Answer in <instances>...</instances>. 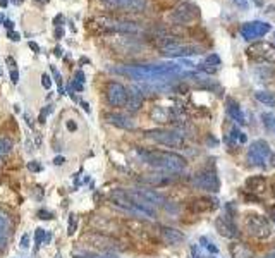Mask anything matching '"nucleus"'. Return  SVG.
I'll list each match as a JSON object with an SVG mask.
<instances>
[{"mask_svg": "<svg viewBox=\"0 0 275 258\" xmlns=\"http://www.w3.org/2000/svg\"><path fill=\"white\" fill-rule=\"evenodd\" d=\"M160 239L167 246H177L184 241V234L176 227H169V225H162L160 227Z\"/></svg>", "mask_w": 275, "mask_h": 258, "instance_id": "2eb2a0df", "label": "nucleus"}, {"mask_svg": "<svg viewBox=\"0 0 275 258\" xmlns=\"http://www.w3.org/2000/svg\"><path fill=\"white\" fill-rule=\"evenodd\" d=\"M6 60H7V64H9L11 71H12V69H16V66H18V64H16V60H14V59H12V57H7Z\"/></svg>", "mask_w": 275, "mask_h": 258, "instance_id": "49530a36", "label": "nucleus"}, {"mask_svg": "<svg viewBox=\"0 0 275 258\" xmlns=\"http://www.w3.org/2000/svg\"><path fill=\"white\" fill-rule=\"evenodd\" d=\"M30 239H31V237H30V234H28V232H26V234H23L21 244H19V246H21V249H28V248H30Z\"/></svg>", "mask_w": 275, "mask_h": 258, "instance_id": "72a5a7b5", "label": "nucleus"}, {"mask_svg": "<svg viewBox=\"0 0 275 258\" xmlns=\"http://www.w3.org/2000/svg\"><path fill=\"white\" fill-rule=\"evenodd\" d=\"M71 86H72V90H76V91H83V88H84V72L83 71H76Z\"/></svg>", "mask_w": 275, "mask_h": 258, "instance_id": "bb28decb", "label": "nucleus"}, {"mask_svg": "<svg viewBox=\"0 0 275 258\" xmlns=\"http://www.w3.org/2000/svg\"><path fill=\"white\" fill-rule=\"evenodd\" d=\"M11 81L14 83V84L19 83V71L18 69H12L11 71Z\"/></svg>", "mask_w": 275, "mask_h": 258, "instance_id": "ea45409f", "label": "nucleus"}, {"mask_svg": "<svg viewBox=\"0 0 275 258\" xmlns=\"http://www.w3.org/2000/svg\"><path fill=\"white\" fill-rule=\"evenodd\" d=\"M193 184L198 189H203V191L208 193H217L220 189V181H218V176L215 172V169L205 167L201 171H198L195 176H193Z\"/></svg>", "mask_w": 275, "mask_h": 258, "instance_id": "1a4fd4ad", "label": "nucleus"}, {"mask_svg": "<svg viewBox=\"0 0 275 258\" xmlns=\"http://www.w3.org/2000/svg\"><path fill=\"white\" fill-rule=\"evenodd\" d=\"M50 69H52V74H54V78H55V83L59 84V91L62 93V78H60V74H59V71H57V67L55 66H50Z\"/></svg>", "mask_w": 275, "mask_h": 258, "instance_id": "c85d7f7f", "label": "nucleus"}, {"mask_svg": "<svg viewBox=\"0 0 275 258\" xmlns=\"http://www.w3.org/2000/svg\"><path fill=\"white\" fill-rule=\"evenodd\" d=\"M138 157L143 160L145 164L152 165V167L159 169V171L169 172V174H179L186 169V159L179 153L174 152H164V150H145V148H138Z\"/></svg>", "mask_w": 275, "mask_h": 258, "instance_id": "f03ea898", "label": "nucleus"}, {"mask_svg": "<svg viewBox=\"0 0 275 258\" xmlns=\"http://www.w3.org/2000/svg\"><path fill=\"white\" fill-rule=\"evenodd\" d=\"M64 162H66L64 157H55L54 159V165H64Z\"/></svg>", "mask_w": 275, "mask_h": 258, "instance_id": "de8ad7c7", "label": "nucleus"}, {"mask_svg": "<svg viewBox=\"0 0 275 258\" xmlns=\"http://www.w3.org/2000/svg\"><path fill=\"white\" fill-rule=\"evenodd\" d=\"M76 258H117L112 255H96V256H76Z\"/></svg>", "mask_w": 275, "mask_h": 258, "instance_id": "09e8293b", "label": "nucleus"}, {"mask_svg": "<svg viewBox=\"0 0 275 258\" xmlns=\"http://www.w3.org/2000/svg\"><path fill=\"white\" fill-rule=\"evenodd\" d=\"M268 165H270V167H275V153H272V157H270Z\"/></svg>", "mask_w": 275, "mask_h": 258, "instance_id": "864d4df0", "label": "nucleus"}, {"mask_svg": "<svg viewBox=\"0 0 275 258\" xmlns=\"http://www.w3.org/2000/svg\"><path fill=\"white\" fill-rule=\"evenodd\" d=\"M261 120H263L266 129L275 133V115L273 114H261Z\"/></svg>", "mask_w": 275, "mask_h": 258, "instance_id": "cd10ccee", "label": "nucleus"}, {"mask_svg": "<svg viewBox=\"0 0 275 258\" xmlns=\"http://www.w3.org/2000/svg\"><path fill=\"white\" fill-rule=\"evenodd\" d=\"M129 96V90L124 84L112 81L107 84V90H105V98H107L108 105L112 107H126Z\"/></svg>", "mask_w": 275, "mask_h": 258, "instance_id": "9b49d317", "label": "nucleus"}, {"mask_svg": "<svg viewBox=\"0 0 275 258\" xmlns=\"http://www.w3.org/2000/svg\"><path fill=\"white\" fill-rule=\"evenodd\" d=\"M160 50L167 57H191V55H200L203 48L195 43H181L176 38H171L164 47H160Z\"/></svg>", "mask_w": 275, "mask_h": 258, "instance_id": "0eeeda50", "label": "nucleus"}, {"mask_svg": "<svg viewBox=\"0 0 275 258\" xmlns=\"http://www.w3.org/2000/svg\"><path fill=\"white\" fill-rule=\"evenodd\" d=\"M237 141H239V143H246V135L237 126H232V127H230L229 136L225 138V143H227V145H236Z\"/></svg>", "mask_w": 275, "mask_h": 258, "instance_id": "b1692460", "label": "nucleus"}, {"mask_svg": "<svg viewBox=\"0 0 275 258\" xmlns=\"http://www.w3.org/2000/svg\"><path fill=\"white\" fill-rule=\"evenodd\" d=\"M254 98L260 103H263L265 107H275V95L270 93V91H256Z\"/></svg>", "mask_w": 275, "mask_h": 258, "instance_id": "393cba45", "label": "nucleus"}, {"mask_svg": "<svg viewBox=\"0 0 275 258\" xmlns=\"http://www.w3.org/2000/svg\"><path fill=\"white\" fill-rule=\"evenodd\" d=\"M177 179V174H152V176H145L141 177V183L147 184V186H152V188H160V186H167V184L174 183Z\"/></svg>", "mask_w": 275, "mask_h": 258, "instance_id": "f3484780", "label": "nucleus"}, {"mask_svg": "<svg viewBox=\"0 0 275 258\" xmlns=\"http://www.w3.org/2000/svg\"><path fill=\"white\" fill-rule=\"evenodd\" d=\"M7 38H9L11 42H19V40H21V35H19L18 31H9V33H7Z\"/></svg>", "mask_w": 275, "mask_h": 258, "instance_id": "4c0bfd02", "label": "nucleus"}, {"mask_svg": "<svg viewBox=\"0 0 275 258\" xmlns=\"http://www.w3.org/2000/svg\"><path fill=\"white\" fill-rule=\"evenodd\" d=\"M273 195H275V191H273Z\"/></svg>", "mask_w": 275, "mask_h": 258, "instance_id": "0e129e2a", "label": "nucleus"}, {"mask_svg": "<svg viewBox=\"0 0 275 258\" xmlns=\"http://www.w3.org/2000/svg\"><path fill=\"white\" fill-rule=\"evenodd\" d=\"M108 7L122 12H143L148 7L147 0H102Z\"/></svg>", "mask_w": 275, "mask_h": 258, "instance_id": "ddd939ff", "label": "nucleus"}, {"mask_svg": "<svg viewBox=\"0 0 275 258\" xmlns=\"http://www.w3.org/2000/svg\"><path fill=\"white\" fill-rule=\"evenodd\" d=\"M188 208L193 213H205V212H210V210H213V208H217V201L213 198H210V196H196V198H193L188 203Z\"/></svg>", "mask_w": 275, "mask_h": 258, "instance_id": "dca6fc26", "label": "nucleus"}, {"mask_svg": "<svg viewBox=\"0 0 275 258\" xmlns=\"http://www.w3.org/2000/svg\"><path fill=\"white\" fill-rule=\"evenodd\" d=\"M268 217H270V220H272V222L275 224V205L268 208Z\"/></svg>", "mask_w": 275, "mask_h": 258, "instance_id": "a18cd8bd", "label": "nucleus"}, {"mask_svg": "<svg viewBox=\"0 0 275 258\" xmlns=\"http://www.w3.org/2000/svg\"><path fill=\"white\" fill-rule=\"evenodd\" d=\"M229 251L232 258H253V251L242 243H232L229 246Z\"/></svg>", "mask_w": 275, "mask_h": 258, "instance_id": "5701e85b", "label": "nucleus"}, {"mask_svg": "<svg viewBox=\"0 0 275 258\" xmlns=\"http://www.w3.org/2000/svg\"><path fill=\"white\" fill-rule=\"evenodd\" d=\"M98 26L103 31L108 33H124V35H138L143 31V28L138 23L126 21V19H117V18H100L96 19Z\"/></svg>", "mask_w": 275, "mask_h": 258, "instance_id": "423d86ee", "label": "nucleus"}, {"mask_svg": "<svg viewBox=\"0 0 275 258\" xmlns=\"http://www.w3.org/2000/svg\"><path fill=\"white\" fill-rule=\"evenodd\" d=\"M4 26H6L9 31H14V21H11V19H6V23H4Z\"/></svg>", "mask_w": 275, "mask_h": 258, "instance_id": "c03bdc74", "label": "nucleus"}, {"mask_svg": "<svg viewBox=\"0 0 275 258\" xmlns=\"http://www.w3.org/2000/svg\"><path fill=\"white\" fill-rule=\"evenodd\" d=\"M246 55L256 62H275V45L270 42H254L246 48Z\"/></svg>", "mask_w": 275, "mask_h": 258, "instance_id": "9d476101", "label": "nucleus"}, {"mask_svg": "<svg viewBox=\"0 0 275 258\" xmlns=\"http://www.w3.org/2000/svg\"><path fill=\"white\" fill-rule=\"evenodd\" d=\"M28 169H30L31 172H42V164H38V162H28Z\"/></svg>", "mask_w": 275, "mask_h": 258, "instance_id": "473e14b6", "label": "nucleus"}, {"mask_svg": "<svg viewBox=\"0 0 275 258\" xmlns=\"http://www.w3.org/2000/svg\"><path fill=\"white\" fill-rule=\"evenodd\" d=\"M11 2H12V4H16V6H19V4H23L24 0H11Z\"/></svg>", "mask_w": 275, "mask_h": 258, "instance_id": "bf43d9fd", "label": "nucleus"}, {"mask_svg": "<svg viewBox=\"0 0 275 258\" xmlns=\"http://www.w3.org/2000/svg\"><path fill=\"white\" fill-rule=\"evenodd\" d=\"M112 72L120 76H127L138 83H169L179 79L184 74L179 64H136V66H119L114 67Z\"/></svg>", "mask_w": 275, "mask_h": 258, "instance_id": "f257e3e1", "label": "nucleus"}, {"mask_svg": "<svg viewBox=\"0 0 275 258\" xmlns=\"http://www.w3.org/2000/svg\"><path fill=\"white\" fill-rule=\"evenodd\" d=\"M9 2H11V0H0V7H4V9H6V7L9 6Z\"/></svg>", "mask_w": 275, "mask_h": 258, "instance_id": "5fc2aeb1", "label": "nucleus"}, {"mask_svg": "<svg viewBox=\"0 0 275 258\" xmlns=\"http://www.w3.org/2000/svg\"><path fill=\"white\" fill-rule=\"evenodd\" d=\"M54 54L57 55V57H62V48H60V47H55V48H54Z\"/></svg>", "mask_w": 275, "mask_h": 258, "instance_id": "603ef678", "label": "nucleus"}, {"mask_svg": "<svg viewBox=\"0 0 275 258\" xmlns=\"http://www.w3.org/2000/svg\"><path fill=\"white\" fill-rule=\"evenodd\" d=\"M200 243H203V244H205V248L208 249V251H212V253H218V248H217V246H213L212 241H208V239H206V237H201Z\"/></svg>", "mask_w": 275, "mask_h": 258, "instance_id": "7c9ffc66", "label": "nucleus"}, {"mask_svg": "<svg viewBox=\"0 0 275 258\" xmlns=\"http://www.w3.org/2000/svg\"><path fill=\"white\" fill-rule=\"evenodd\" d=\"M246 189H248L251 195H260V193H265L266 188H268V181L263 176H251L246 179L244 183Z\"/></svg>", "mask_w": 275, "mask_h": 258, "instance_id": "a211bd4d", "label": "nucleus"}, {"mask_svg": "<svg viewBox=\"0 0 275 258\" xmlns=\"http://www.w3.org/2000/svg\"><path fill=\"white\" fill-rule=\"evenodd\" d=\"M69 236H72L76 232V215H69V225H67Z\"/></svg>", "mask_w": 275, "mask_h": 258, "instance_id": "c756f323", "label": "nucleus"}, {"mask_svg": "<svg viewBox=\"0 0 275 258\" xmlns=\"http://www.w3.org/2000/svg\"><path fill=\"white\" fill-rule=\"evenodd\" d=\"M55 258H60V255H57V256H55Z\"/></svg>", "mask_w": 275, "mask_h": 258, "instance_id": "680f3d73", "label": "nucleus"}, {"mask_svg": "<svg viewBox=\"0 0 275 258\" xmlns=\"http://www.w3.org/2000/svg\"><path fill=\"white\" fill-rule=\"evenodd\" d=\"M270 31H272V24L263 21H249L241 26V36L244 40H248V42L261 38V36H265Z\"/></svg>", "mask_w": 275, "mask_h": 258, "instance_id": "f8f14e48", "label": "nucleus"}, {"mask_svg": "<svg viewBox=\"0 0 275 258\" xmlns=\"http://www.w3.org/2000/svg\"><path fill=\"white\" fill-rule=\"evenodd\" d=\"M7 246V232L6 231H0V251Z\"/></svg>", "mask_w": 275, "mask_h": 258, "instance_id": "e433bc0d", "label": "nucleus"}, {"mask_svg": "<svg viewBox=\"0 0 275 258\" xmlns=\"http://www.w3.org/2000/svg\"><path fill=\"white\" fill-rule=\"evenodd\" d=\"M81 105H83V108H84V110H86L88 114H90V105H88L86 102H81Z\"/></svg>", "mask_w": 275, "mask_h": 258, "instance_id": "4d7b16f0", "label": "nucleus"}, {"mask_svg": "<svg viewBox=\"0 0 275 258\" xmlns=\"http://www.w3.org/2000/svg\"><path fill=\"white\" fill-rule=\"evenodd\" d=\"M200 16V9L196 4H193L191 0H181L176 7L169 14V21L177 26H184V24L195 23Z\"/></svg>", "mask_w": 275, "mask_h": 258, "instance_id": "20e7f679", "label": "nucleus"}, {"mask_svg": "<svg viewBox=\"0 0 275 258\" xmlns=\"http://www.w3.org/2000/svg\"><path fill=\"white\" fill-rule=\"evenodd\" d=\"M143 107V93L134 86L129 90V96H127V102H126V108L129 114H136L140 108Z\"/></svg>", "mask_w": 275, "mask_h": 258, "instance_id": "aec40b11", "label": "nucleus"}, {"mask_svg": "<svg viewBox=\"0 0 275 258\" xmlns=\"http://www.w3.org/2000/svg\"><path fill=\"white\" fill-rule=\"evenodd\" d=\"M52 239V234L48 231H45V229L38 227L35 231V241H36V248H40L42 244H48Z\"/></svg>", "mask_w": 275, "mask_h": 258, "instance_id": "a878e982", "label": "nucleus"}, {"mask_svg": "<svg viewBox=\"0 0 275 258\" xmlns=\"http://www.w3.org/2000/svg\"><path fill=\"white\" fill-rule=\"evenodd\" d=\"M0 231H9V219L0 212Z\"/></svg>", "mask_w": 275, "mask_h": 258, "instance_id": "2f4dec72", "label": "nucleus"}, {"mask_svg": "<svg viewBox=\"0 0 275 258\" xmlns=\"http://www.w3.org/2000/svg\"><path fill=\"white\" fill-rule=\"evenodd\" d=\"M62 36H64V30H62V28H57V30H55V38H62Z\"/></svg>", "mask_w": 275, "mask_h": 258, "instance_id": "8fccbe9b", "label": "nucleus"}, {"mask_svg": "<svg viewBox=\"0 0 275 258\" xmlns=\"http://www.w3.org/2000/svg\"><path fill=\"white\" fill-rule=\"evenodd\" d=\"M6 23V16L2 14V12H0V24H4Z\"/></svg>", "mask_w": 275, "mask_h": 258, "instance_id": "13d9d810", "label": "nucleus"}, {"mask_svg": "<svg viewBox=\"0 0 275 258\" xmlns=\"http://www.w3.org/2000/svg\"><path fill=\"white\" fill-rule=\"evenodd\" d=\"M272 148L263 140H256L248 150V160L254 167H268V160L272 157Z\"/></svg>", "mask_w": 275, "mask_h": 258, "instance_id": "6e6552de", "label": "nucleus"}, {"mask_svg": "<svg viewBox=\"0 0 275 258\" xmlns=\"http://www.w3.org/2000/svg\"><path fill=\"white\" fill-rule=\"evenodd\" d=\"M38 217H40V219H43V220H50V219H54V215H52L50 212H47V210H40V212H38Z\"/></svg>", "mask_w": 275, "mask_h": 258, "instance_id": "58836bf2", "label": "nucleus"}, {"mask_svg": "<svg viewBox=\"0 0 275 258\" xmlns=\"http://www.w3.org/2000/svg\"><path fill=\"white\" fill-rule=\"evenodd\" d=\"M244 227L256 239H268L273 234L272 222L265 215H260V213H248L244 217Z\"/></svg>", "mask_w": 275, "mask_h": 258, "instance_id": "7ed1b4c3", "label": "nucleus"}, {"mask_svg": "<svg viewBox=\"0 0 275 258\" xmlns=\"http://www.w3.org/2000/svg\"><path fill=\"white\" fill-rule=\"evenodd\" d=\"M28 47H30L31 50L35 52V54H40V52H42V48H40V45H38V43H35V42H28Z\"/></svg>", "mask_w": 275, "mask_h": 258, "instance_id": "a19ab883", "label": "nucleus"}, {"mask_svg": "<svg viewBox=\"0 0 275 258\" xmlns=\"http://www.w3.org/2000/svg\"><path fill=\"white\" fill-rule=\"evenodd\" d=\"M67 127L71 129V131H76V127L78 126H76V122H67Z\"/></svg>", "mask_w": 275, "mask_h": 258, "instance_id": "6e6d98bb", "label": "nucleus"}, {"mask_svg": "<svg viewBox=\"0 0 275 258\" xmlns=\"http://www.w3.org/2000/svg\"><path fill=\"white\" fill-rule=\"evenodd\" d=\"M24 120H26V124H28V126H30V127H33V120H31V117H30V115H28V114H24Z\"/></svg>", "mask_w": 275, "mask_h": 258, "instance_id": "3c124183", "label": "nucleus"}, {"mask_svg": "<svg viewBox=\"0 0 275 258\" xmlns=\"http://www.w3.org/2000/svg\"><path fill=\"white\" fill-rule=\"evenodd\" d=\"M191 255H193V258H201V255H200V249H198L196 244H195V246H191Z\"/></svg>", "mask_w": 275, "mask_h": 258, "instance_id": "37998d69", "label": "nucleus"}, {"mask_svg": "<svg viewBox=\"0 0 275 258\" xmlns=\"http://www.w3.org/2000/svg\"><path fill=\"white\" fill-rule=\"evenodd\" d=\"M42 84H43V88H45V90H50V86H52L50 76H48V74H42Z\"/></svg>", "mask_w": 275, "mask_h": 258, "instance_id": "f704fd0d", "label": "nucleus"}, {"mask_svg": "<svg viewBox=\"0 0 275 258\" xmlns=\"http://www.w3.org/2000/svg\"><path fill=\"white\" fill-rule=\"evenodd\" d=\"M145 136L169 148H179L184 145V135L181 131H176V129H150L145 133Z\"/></svg>", "mask_w": 275, "mask_h": 258, "instance_id": "39448f33", "label": "nucleus"}, {"mask_svg": "<svg viewBox=\"0 0 275 258\" xmlns=\"http://www.w3.org/2000/svg\"><path fill=\"white\" fill-rule=\"evenodd\" d=\"M50 112H52V108H50V107H45V108H43V112L40 114V117H38V122H40V124H45V119H47V115L50 114Z\"/></svg>", "mask_w": 275, "mask_h": 258, "instance_id": "c9c22d12", "label": "nucleus"}, {"mask_svg": "<svg viewBox=\"0 0 275 258\" xmlns=\"http://www.w3.org/2000/svg\"><path fill=\"white\" fill-rule=\"evenodd\" d=\"M62 21H64L62 14H59V16H57V18H55V19H54V24H55V26H57V28H62Z\"/></svg>", "mask_w": 275, "mask_h": 258, "instance_id": "79ce46f5", "label": "nucleus"}, {"mask_svg": "<svg viewBox=\"0 0 275 258\" xmlns=\"http://www.w3.org/2000/svg\"><path fill=\"white\" fill-rule=\"evenodd\" d=\"M215 227H217L218 234L227 237V239H236V237H239V229H237V225L234 222L232 217H229L227 213L218 217L215 220Z\"/></svg>", "mask_w": 275, "mask_h": 258, "instance_id": "4468645a", "label": "nucleus"}, {"mask_svg": "<svg viewBox=\"0 0 275 258\" xmlns=\"http://www.w3.org/2000/svg\"><path fill=\"white\" fill-rule=\"evenodd\" d=\"M225 110H227L229 117L232 119V120H236L237 124H244L246 122L241 105L234 98H230V96H227V98H225Z\"/></svg>", "mask_w": 275, "mask_h": 258, "instance_id": "412c9836", "label": "nucleus"}, {"mask_svg": "<svg viewBox=\"0 0 275 258\" xmlns=\"http://www.w3.org/2000/svg\"><path fill=\"white\" fill-rule=\"evenodd\" d=\"M198 69L206 72V74H215V72L220 69V57H218L217 54L208 55L203 62L198 64Z\"/></svg>", "mask_w": 275, "mask_h": 258, "instance_id": "4be33fe9", "label": "nucleus"}, {"mask_svg": "<svg viewBox=\"0 0 275 258\" xmlns=\"http://www.w3.org/2000/svg\"><path fill=\"white\" fill-rule=\"evenodd\" d=\"M0 76H2V71H0Z\"/></svg>", "mask_w": 275, "mask_h": 258, "instance_id": "e2e57ef3", "label": "nucleus"}, {"mask_svg": "<svg viewBox=\"0 0 275 258\" xmlns=\"http://www.w3.org/2000/svg\"><path fill=\"white\" fill-rule=\"evenodd\" d=\"M263 258H275V251H273V253H270V255H266V256H263Z\"/></svg>", "mask_w": 275, "mask_h": 258, "instance_id": "052dcab7", "label": "nucleus"}, {"mask_svg": "<svg viewBox=\"0 0 275 258\" xmlns=\"http://www.w3.org/2000/svg\"><path fill=\"white\" fill-rule=\"evenodd\" d=\"M105 120H107L108 124H112V126L119 129H127V131L136 127L134 120H131L129 117H126V115H120V114H105Z\"/></svg>", "mask_w": 275, "mask_h": 258, "instance_id": "6ab92c4d", "label": "nucleus"}]
</instances>
